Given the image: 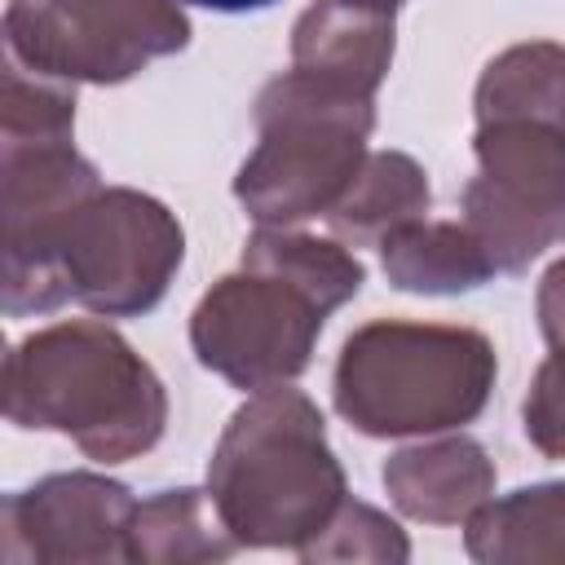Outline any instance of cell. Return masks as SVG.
<instances>
[{
    "mask_svg": "<svg viewBox=\"0 0 565 565\" xmlns=\"http://www.w3.org/2000/svg\"><path fill=\"white\" fill-rule=\"evenodd\" d=\"M243 265L287 278L291 287L313 296L327 313L349 305L366 282L362 260L340 238H318L291 225H260L243 247Z\"/></svg>",
    "mask_w": 565,
    "mask_h": 565,
    "instance_id": "ac0fdd59",
    "label": "cell"
},
{
    "mask_svg": "<svg viewBox=\"0 0 565 565\" xmlns=\"http://www.w3.org/2000/svg\"><path fill=\"white\" fill-rule=\"evenodd\" d=\"M4 419L71 437L97 463H128L159 446L168 388L102 318L53 322L4 358Z\"/></svg>",
    "mask_w": 565,
    "mask_h": 565,
    "instance_id": "6da1fadb",
    "label": "cell"
},
{
    "mask_svg": "<svg viewBox=\"0 0 565 565\" xmlns=\"http://www.w3.org/2000/svg\"><path fill=\"white\" fill-rule=\"evenodd\" d=\"M207 494L238 547H305L349 499L322 411L291 384L252 393L207 459Z\"/></svg>",
    "mask_w": 565,
    "mask_h": 565,
    "instance_id": "3957f363",
    "label": "cell"
},
{
    "mask_svg": "<svg viewBox=\"0 0 565 565\" xmlns=\"http://www.w3.org/2000/svg\"><path fill=\"white\" fill-rule=\"evenodd\" d=\"M477 177L463 185V225L494 274H521L565 243V128L534 119L477 124Z\"/></svg>",
    "mask_w": 565,
    "mask_h": 565,
    "instance_id": "ba28073f",
    "label": "cell"
},
{
    "mask_svg": "<svg viewBox=\"0 0 565 565\" xmlns=\"http://www.w3.org/2000/svg\"><path fill=\"white\" fill-rule=\"evenodd\" d=\"M534 309L539 331L547 340V358L539 362L530 393L521 402V428L539 455L565 459V256L543 269Z\"/></svg>",
    "mask_w": 565,
    "mask_h": 565,
    "instance_id": "d6986e66",
    "label": "cell"
},
{
    "mask_svg": "<svg viewBox=\"0 0 565 565\" xmlns=\"http://www.w3.org/2000/svg\"><path fill=\"white\" fill-rule=\"evenodd\" d=\"M380 265L393 287L415 296H459L494 278V265L463 221H411L380 243Z\"/></svg>",
    "mask_w": 565,
    "mask_h": 565,
    "instance_id": "9a60e30c",
    "label": "cell"
},
{
    "mask_svg": "<svg viewBox=\"0 0 565 565\" xmlns=\"http://www.w3.org/2000/svg\"><path fill=\"white\" fill-rule=\"evenodd\" d=\"M296 556L305 565H322V561H375V565H402L411 561V539L402 534L397 521H388L380 508L362 503V499H344L335 508V516L305 543L296 547Z\"/></svg>",
    "mask_w": 565,
    "mask_h": 565,
    "instance_id": "ffe728a7",
    "label": "cell"
},
{
    "mask_svg": "<svg viewBox=\"0 0 565 565\" xmlns=\"http://www.w3.org/2000/svg\"><path fill=\"white\" fill-rule=\"evenodd\" d=\"M181 4H199V9H212V13H252V9H269L278 0H181Z\"/></svg>",
    "mask_w": 565,
    "mask_h": 565,
    "instance_id": "44dd1931",
    "label": "cell"
},
{
    "mask_svg": "<svg viewBox=\"0 0 565 565\" xmlns=\"http://www.w3.org/2000/svg\"><path fill=\"white\" fill-rule=\"evenodd\" d=\"M494 375V344L477 327L375 318L340 344L331 402L366 437H433L472 424Z\"/></svg>",
    "mask_w": 565,
    "mask_h": 565,
    "instance_id": "277c9868",
    "label": "cell"
},
{
    "mask_svg": "<svg viewBox=\"0 0 565 565\" xmlns=\"http://www.w3.org/2000/svg\"><path fill=\"white\" fill-rule=\"evenodd\" d=\"M393 13L313 0L291 26V66L375 97L393 66Z\"/></svg>",
    "mask_w": 565,
    "mask_h": 565,
    "instance_id": "7c38bea8",
    "label": "cell"
},
{
    "mask_svg": "<svg viewBox=\"0 0 565 565\" xmlns=\"http://www.w3.org/2000/svg\"><path fill=\"white\" fill-rule=\"evenodd\" d=\"M102 190L75 150V84L31 75L4 57L0 93V194H4V313L66 305L57 247L71 216Z\"/></svg>",
    "mask_w": 565,
    "mask_h": 565,
    "instance_id": "7a4b0ae2",
    "label": "cell"
},
{
    "mask_svg": "<svg viewBox=\"0 0 565 565\" xmlns=\"http://www.w3.org/2000/svg\"><path fill=\"white\" fill-rule=\"evenodd\" d=\"M137 499L102 472H53L0 508L4 565H119Z\"/></svg>",
    "mask_w": 565,
    "mask_h": 565,
    "instance_id": "30bf717a",
    "label": "cell"
},
{
    "mask_svg": "<svg viewBox=\"0 0 565 565\" xmlns=\"http://www.w3.org/2000/svg\"><path fill=\"white\" fill-rule=\"evenodd\" d=\"M375 97L309 71H282L256 93V150L234 177V199L256 225L327 216L366 159Z\"/></svg>",
    "mask_w": 565,
    "mask_h": 565,
    "instance_id": "5b68a950",
    "label": "cell"
},
{
    "mask_svg": "<svg viewBox=\"0 0 565 565\" xmlns=\"http://www.w3.org/2000/svg\"><path fill=\"white\" fill-rule=\"evenodd\" d=\"M327 309L278 274L243 265L216 278L190 313L199 366L243 393L291 384L309 371Z\"/></svg>",
    "mask_w": 565,
    "mask_h": 565,
    "instance_id": "9c48e42d",
    "label": "cell"
},
{
    "mask_svg": "<svg viewBox=\"0 0 565 565\" xmlns=\"http://www.w3.org/2000/svg\"><path fill=\"white\" fill-rule=\"evenodd\" d=\"M463 547L481 565H565V481L481 503L463 521Z\"/></svg>",
    "mask_w": 565,
    "mask_h": 565,
    "instance_id": "4fadbf2b",
    "label": "cell"
},
{
    "mask_svg": "<svg viewBox=\"0 0 565 565\" xmlns=\"http://www.w3.org/2000/svg\"><path fill=\"white\" fill-rule=\"evenodd\" d=\"M185 260L181 221L132 185H102L66 225L57 269L66 296L97 318H141Z\"/></svg>",
    "mask_w": 565,
    "mask_h": 565,
    "instance_id": "52a82bcc",
    "label": "cell"
},
{
    "mask_svg": "<svg viewBox=\"0 0 565 565\" xmlns=\"http://www.w3.org/2000/svg\"><path fill=\"white\" fill-rule=\"evenodd\" d=\"M494 477L490 450L468 433L397 446L380 468L393 508L424 525H463L494 499Z\"/></svg>",
    "mask_w": 565,
    "mask_h": 565,
    "instance_id": "8fae6325",
    "label": "cell"
},
{
    "mask_svg": "<svg viewBox=\"0 0 565 565\" xmlns=\"http://www.w3.org/2000/svg\"><path fill=\"white\" fill-rule=\"evenodd\" d=\"M428 172L402 150H366L349 190L331 203L327 225L344 247H380L393 230L428 216Z\"/></svg>",
    "mask_w": 565,
    "mask_h": 565,
    "instance_id": "5bb4252c",
    "label": "cell"
},
{
    "mask_svg": "<svg viewBox=\"0 0 565 565\" xmlns=\"http://www.w3.org/2000/svg\"><path fill=\"white\" fill-rule=\"evenodd\" d=\"M344 4H358V9H375V13H397L406 0H344Z\"/></svg>",
    "mask_w": 565,
    "mask_h": 565,
    "instance_id": "7402d4cb",
    "label": "cell"
},
{
    "mask_svg": "<svg viewBox=\"0 0 565 565\" xmlns=\"http://www.w3.org/2000/svg\"><path fill=\"white\" fill-rule=\"evenodd\" d=\"M238 552V539L225 530L212 494L203 490H159L137 503L128 530V556L141 565H199L225 561Z\"/></svg>",
    "mask_w": 565,
    "mask_h": 565,
    "instance_id": "2e32d148",
    "label": "cell"
},
{
    "mask_svg": "<svg viewBox=\"0 0 565 565\" xmlns=\"http://www.w3.org/2000/svg\"><path fill=\"white\" fill-rule=\"evenodd\" d=\"M190 44L181 0H9L4 57L62 84H124Z\"/></svg>",
    "mask_w": 565,
    "mask_h": 565,
    "instance_id": "8992f818",
    "label": "cell"
},
{
    "mask_svg": "<svg viewBox=\"0 0 565 565\" xmlns=\"http://www.w3.org/2000/svg\"><path fill=\"white\" fill-rule=\"evenodd\" d=\"M477 124L534 119L565 128V44L525 40L494 53L472 93Z\"/></svg>",
    "mask_w": 565,
    "mask_h": 565,
    "instance_id": "e0dca14e",
    "label": "cell"
}]
</instances>
